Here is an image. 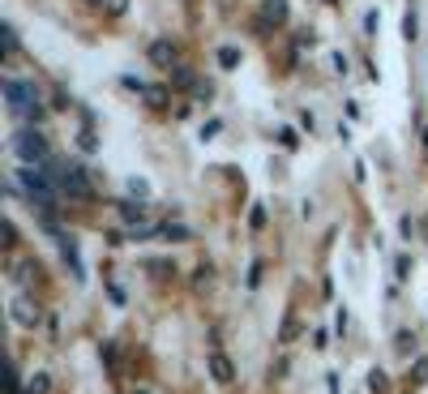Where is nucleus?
<instances>
[{
	"mask_svg": "<svg viewBox=\"0 0 428 394\" xmlns=\"http://www.w3.org/2000/svg\"><path fill=\"white\" fill-rule=\"evenodd\" d=\"M424 150H428V129H424Z\"/></svg>",
	"mask_w": 428,
	"mask_h": 394,
	"instance_id": "aec40b11",
	"label": "nucleus"
},
{
	"mask_svg": "<svg viewBox=\"0 0 428 394\" xmlns=\"http://www.w3.org/2000/svg\"><path fill=\"white\" fill-rule=\"evenodd\" d=\"M193 82H197V78H193V69H184V65H176V69H172V86H184V90H189Z\"/></svg>",
	"mask_w": 428,
	"mask_h": 394,
	"instance_id": "9d476101",
	"label": "nucleus"
},
{
	"mask_svg": "<svg viewBox=\"0 0 428 394\" xmlns=\"http://www.w3.org/2000/svg\"><path fill=\"white\" fill-rule=\"evenodd\" d=\"M47 386H51V381H47L43 373H34V381H30V394H47Z\"/></svg>",
	"mask_w": 428,
	"mask_h": 394,
	"instance_id": "2eb2a0df",
	"label": "nucleus"
},
{
	"mask_svg": "<svg viewBox=\"0 0 428 394\" xmlns=\"http://www.w3.org/2000/svg\"><path fill=\"white\" fill-rule=\"evenodd\" d=\"M86 5H94V9H99V5H103V0H86ZM107 5H112V0H107Z\"/></svg>",
	"mask_w": 428,
	"mask_h": 394,
	"instance_id": "6ab92c4d",
	"label": "nucleus"
},
{
	"mask_svg": "<svg viewBox=\"0 0 428 394\" xmlns=\"http://www.w3.org/2000/svg\"><path fill=\"white\" fill-rule=\"evenodd\" d=\"M210 274H214L210 266H197V288H210Z\"/></svg>",
	"mask_w": 428,
	"mask_h": 394,
	"instance_id": "f3484780",
	"label": "nucleus"
},
{
	"mask_svg": "<svg viewBox=\"0 0 428 394\" xmlns=\"http://www.w3.org/2000/svg\"><path fill=\"white\" fill-rule=\"evenodd\" d=\"M13 321H18V326H39V304L26 300V296H18V300H13Z\"/></svg>",
	"mask_w": 428,
	"mask_h": 394,
	"instance_id": "0eeeda50",
	"label": "nucleus"
},
{
	"mask_svg": "<svg viewBox=\"0 0 428 394\" xmlns=\"http://www.w3.org/2000/svg\"><path fill=\"white\" fill-rule=\"evenodd\" d=\"M0 236H5V240H0V245H5V249H13L18 245V228H13V223L5 218V223H0Z\"/></svg>",
	"mask_w": 428,
	"mask_h": 394,
	"instance_id": "f8f14e48",
	"label": "nucleus"
},
{
	"mask_svg": "<svg viewBox=\"0 0 428 394\" xmlns=\"http://www.w3.org/2000/svg\"><path fill=\"white\" fill-rule=\"evenodd\" d=\"M394 347H398V352L407 356V352L415 347V334H411V330H398V339H394Z\"/></svg>",
	"mask_w": 428,
	"mask_h": 394,
	"instance_id": "ddd939ff",
	"label": "nucleus"
},
{
	"mask_svg": "<svg viewBox=\"0 0 428 394\" xmlns=\"http://www.w3.org/2000/svg\"><path fill=\"white\" fill-rule=\"evenodd\" d=\"M18 154H22L26 163H43V159H47V137H43L39 129L18 133Z\"/></svg>",
	"mask_w": 428,
	"mask_h": 394,
	"instance_id": "7ed1b4c3",
	"label": "nucleus"
},
{
	"mask_svg": "<svg viewBox=\"0 0 428 394\" xmlns=\"http://www.w3.org/2000/svg\"><path fill=\"white\" fill-rule=\"evenodd\" d=\"M133 394H146V390H133Z\"/></svg>",
	"mask_w": 428,
	"mask_h": 394,
	"instance_id": "4be33fe9",
	"label": "nucleus"
},
{
	"mask_svg": "<svg viewBox=\"0 0 428 394\" xmlns=\"http://www.w3.org/2000/svg\"><path fill=\"white\" fill-rule=\"evenodd\" d=\"M125 5H129V0H112V9H116V13H120V9H125Z\"/></svg>",
	"mask_w": 428,
	"mask_h": 394,
	"instance_id": "a211bd4d",
	"label": "nucleus"
},
{
	"mask_svg": "<svg viewBox=\"0 0 428 394\" xmlns=\"http://www.w3.org/2000/svg\"><path fill=\"white\" fill-rule=\"evenodd\" d=\"M163 236H172V240H189V232L180 228V223H168V228H163Z\"/></svg>",
	"mask_w": 428,
	"mask_h": 394,
	"instance_id": "4468645a",
	"label": "nucleus"
},
{
	"mask_svg": "<svg viewBox=\"0 0 428 394\" xmlns=\"http://www.w3.org/2000/svg\"><path fill=\"white\" fill-rule=\"evenodd\" d=\"M210 377L219 381V386H232V381H236V364H232L223 352H214V356H210Z\"/></svg>",
	"mask_w": 428,
	"mask_h": 394,
	"instance_id": "423d86ee",
	"label": "nucleus"
},
{
	"mask_svg": "<svg viewBox=\"0 0 428 394\" xmlns=\"http://www.w3.org/2000/svg\"><path fill=\"white\" fill-rule=\"evenodd\" d=\"M296 334H300V326H296V321L287 317V321H283V343H291V339H296Z\"/></svg>",
	"mask_w": 428,
	"mask_h": 394,
	"instance_id": "dca6fc26",
	"label": "nucleus"
},
{
	"mask_svg": "<svg viewBox=\"0 0 428 394\" xmlns=\"http://www.w3.org/2000/svg\"><path fill=\"white\" fill-rule=\"evenodd\" d=\"M326 5H339V0H326Z\"/></svg>",
	"mask_w": 428,
	"mask_h": 394,
	"instance_id": "412c9836",
	"label": "nucleus"
},
{
	"mask_svg": "<svg viewBox=\"0 0 428 394\" xmlns=\"http://www.w3.org/2000/svg\"><path fill=\"white\" fill-rule=\"evenodd\" d=\"M411 386H428V356H415V364H411Z\"/></svg>",
	"mask_w": 428,
	"mask_h": 394,
	"instance_id": "1a4fd4ad",
	"label": "nucleus"
},
{
	"mask_svg": "<svg viewBox=\"0 0 428 394\" xmlns=\"http://www.w3.org/2000/svg\"><path fill=\"white\" fill-rule=\"evenodd\" d=\"M56 189L61 193H69V197H94V185H90V176H86V167H61V172H56Z\"/></svg>",
	"mask_w": 428,
	"mask_h": 394,
	"instance_id": "f257e3e1",
	"label": "nucleus"
},
{
	"mask_svg": "<svg viewBox=\"0 0 428 394\" xmlns=\"http://www.w3.org/2000/svg\"><path fill=\"white\" fill-rule=\"evenodd\" d=\"M287 22V0H261V13H257V30L270 35L275 26Z\"/></svg>",
	"mask_w": 428,
	"mask_h": 394,
	"instance_id": "20e7f679",
	"label": "nucleus"
},
{
	"mask_svg": "<svg viewBox=\"0 0 428 394\" xmlns=\"http://www.w3.org/2000/svg\"><path fill=\"white\" fill-rule=\"evenodd\" d=\"M219 65H223V69H236V65H240V51H236V47H219Z\"/></svg>",
	"mask_w": 428,
	"mask_h": 394,
	"instance_id": "9b49d317",
	"label": "nucleus"
},
{
	"mask_svg": "<svg viewBox=\"0 0 428 394\" xmlns=\"http://www.w3.org/2000/svg\"><path fill=\"white\" fill-rule=\"evenodd\" d=\"M141 94H146V103H150V107H168V99H172V90H168V86H141Z\"/></svg>",
	"mask_w": 428,
	"mask_h": 394,
	"instance_id": "6e6552de",
	"label": "nucleus"
},
{
	"mask_svg": "<svg viewBox=\"0 0 428 394\" xmlns=\"http://www.w3.org/2000/svg\"><path fill=\"white\" fill-rule=\"evenodd\" d=\"M150 61H154L158 69H176L180 51H176V43H172V39H154V43H150Z\"/></svg>",
	"mask_w": 428,
	"mask_h": 394,
	"instance_id": "39448f33",
	"label": "nucleus"
},
{
	"mask_svg": "<svg viewBox=\"0 0 428 394\" xmlns=\"http://www.w3.org/2000/svg\"><path fill=\"white\" fill-rule=\"evenodd\" d=\"M5 99H9V107L18 111V116L39 107V90H34L30 82H18V78H5Z\"/></svg>",
	"mask_w": 428,
	"mask_h": 394,
	"instance_id": "f03ea898",
	"label": "nucleus"
}]
</instances>
